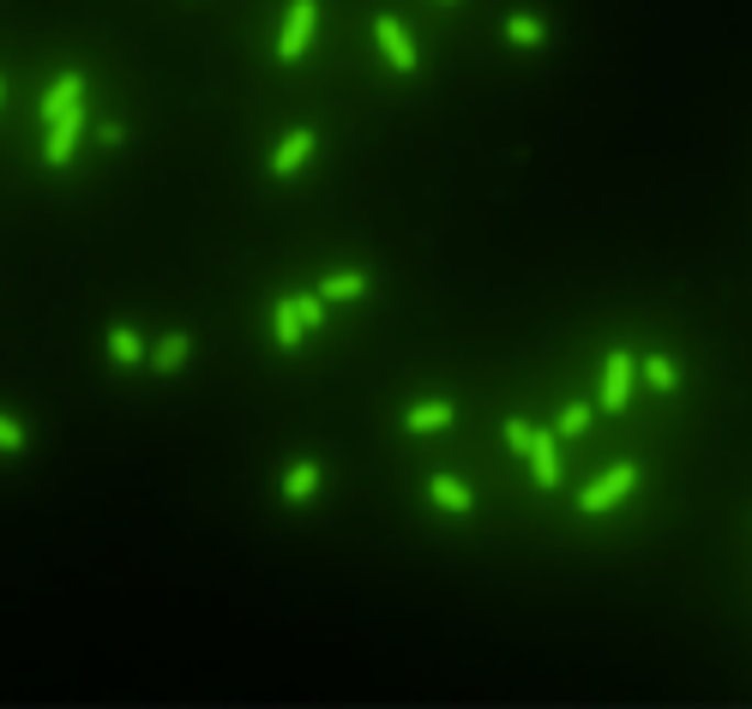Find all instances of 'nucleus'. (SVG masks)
I'll use <instances>...</instances> for the list:
<instances>
[{"instance_id":"22","label":"nucleus","mask_w":752,"mask_h":709,"mask_svg":"<svg viewBox=\"0 0 752 709\" xmlns=\"http://www.w3.org/2000/svg\"><path fill=\"white\" fill-rule=\"evenodd\" d=\"M0 102H7V85H0Z\"/></svg>"},{"instance_id":"2","label":"nucleus","mask_w":752,"mask_h":709,"mask_svg":"<svg viewBox=\"0 0 752 709\" xmlns=\"http://www.w3.org/2000/svg\"><path fill=\"white\" fill-rule=\"evenodd\" d=\"M320 24V0H289L284 7V31H277V60H301Z\"/></svg>"},{"instance_id":"3","label":"nucleus","mask_w":752,"mask_h":709,"mask_svg":"<svg viewBox=\"0 0 752 709\" xmlns=\"http://www.w3.org/2000/svg\"><path fill=\"white\" fill-rule=\"evenodd\" d=\"M85 126H91V109H67L60 121H48V145H43V163L48 169H60V163H73V145L85 139Z\"/></svg>"},{"instance_id":"8","label":"nucleus","mask_w":752,"mask_h":709,"mask_svg":"<svg viewBox=\"0 0 752 709\" xmlns=\"http://www.w3.org/2000/svg\"><path fill=\"white\" fill-rule=\"evenodd\" d=\"M320 481H325V463H320V457H301L296 469L284 475V487H277V494H284V506H308V499L320 494Z\"/></svg>"},{"instance_id":"21","label":"nucleus","mask_w":752,"mask_h":709,"mask_svg":"<svg viewBox=\"0 0 752 709\" xmlns=\"http://www.w3.org/2000/svg\"><path fill=\"white\" fill-rule=\"evenodd\" d=\"M530 433H537V428H530V421H518V416L506 421V445H512L518 457H524V451H530Z\"/></svg>"},{"instance_id":"5","label":"nucleus","mask_w":752,"mask_h":709,"mask_svg":"<svg viewBox=\"0 0 752 709\" xmlns=\"http://www.w3.org/2000/svg\"><path fill=\"white\" fill-rule=\"evenodd\" d=\"M374 43H379V55L391 60V73H416V67H422V55H416L410 31H403L391 12H379V19H374Z\"/></svg>"},{"instance_id":"13","label":"nucleus","mask_w":752,"mask_h":709,"mask_svg":"<svg viewBox=\"0 0 752 709\" xmlns=\"http://www.w3.org/2000/svg\"><path fill=\"white\" fill-rule=\"evenodd\" d=\"M272 331H277V350H284V355L301 343V331H308V325H301V307H296V295L272 307Z\"/></svg>"},{"instance_id":"6","label":"nucleus","mask_w":752,"mask_h":709,"mask_svg":"<svg viewBox=\"0 0 752 709\" xmlns=\"http://www.w3.org/2000/svg\"><path fill=\"white\" fill-rule=\"evenodd\" d=\"M313 151H320V133H313V126H296V133H284V139H277V151H272V163H265V169H272L277 180H284V175H296L301 163L313 157Z\"/></svg>"},{"instance_id":"18","label":"nucleus","mask_w":752,"mask_h":709,"mask_svg":"<svg viewBox=\"0 0 752 709\" xmlns=\"http://www.w3.org/2000/svg\"><path fill=\"white\" fill-rule=\"evenodd\" d=\"M584 428H590V403H566V409H560V421H554L560 440H578Z\"/></svg>"},{"instance_id":"7","label":"nucleus","mask_w":752,"mask_h":709,"mask_svg":"<svg viewBox=\"0 0 752 709\" xmlns=\"http://www.w3.org/2000/svg\"><path fill=\"white\" fill-rule=\"evenodd\" d=\"M530 475H537V487H560V433H530Z\"/></svg>"},{"instance_id":"9","label":"nucleus","mask_w":752,"mask_h":709,"mask_svg":"<svg viewBox=\"0 0 752 709\" xmlns=\"http://www.w3.org/2000/svg\"><path fill=\"white\" fill-rule=\"evenodd\" d=\"M79 102H85V73H60V79L43 90V109L36 114H43V121H60V114L79 109Z\"/></svg>"},{"instance_id":"20","label":"nucleus","mask_w":752,"mask_h":709,"mask_svg":"<svg viewBox=\"0 0 752 709\" xmlns=\"http://www.w3.org/2000/svg\"><path fill=\"white\" fill-rule=\"evenodd\" d=\"M296 307H301V325H325V301H320V289H313V295H296Z\"/></svg>"},{"instance_id":"4","label":"nucleus","mask_w":752,"mask_h":709,"mask_svg":"<svg viewBox=\"0 0 752 709\" xmlns=\"http://www.w3.org/2000/svg\"><path fill=\"white\" fill-rule=\"evenodd\" d=\"M632 373H639V355H627V350H615L602 361V397H596V409H627L632 403Z\"/></svg>"},{"instance_id":"15","label":"nucleus","mask_w":752,"mask_h":709,"mask_svg":"<svg viewBox=\"0 0 752 709\" xmlns=\"http://www.w3.org/2000/svg\"><path fill=\"white\" fill-rule=\"evenodd\" d=\"M355 295H367V270H338V277L320 283V301H355Z\"/></svg>"},{"instance_id":"14","label":"nucleus","mask_w":752,"mask_h":709,"mask_svg":"<svg viewBox=\"0 0 752 709\" xmlns=\"http://www.w3.org/2000/svg\"><path fill=\"white\" fill-rule=\"evenodd\" d=\"M109 361H114V367H139V361H151L145 343L133 337V325H109Z\"/></svg>"},{"instance_id":"1","label":"nucleus","mask_w":752,"mask_h":709,"mask_svg":"<svg viewBox=\"0 0 752 709\" xmlns=\"http://www.w3.org/2000/svg\"><path fill=\"white\" fill-rule=\"evenodd\" d=\"M632 487H639V463H615V469L596 475V481L578 494V511H584V518H602V511H615Z\"/></svg>"},{"instance_id":"16","label":"nucleus","mask_w":752,"mask_h":709,"mask_svg":"<svg viewBox=\"0 0 752 709\" xmlns=\"http://www.w3.org/2000/svg\"><path fill=\"white\" fill-rule=\"evenodd\" d=\"M548 36V24L537 19V12H512V19H506V43H518V48H537Z\"/></svg>"},{"instance_id":"10","label":"nucleus","mask_w":752,"mask_h":709,"mask_svg":"<svg viewBox=\"0 0 752 709\" xmlns=\"http://www.w3.org/2000/svg\"><path fill=\"white\" fill-rule=\"evenodd\" d=\"M457 421V403H445V397H428V403H410L403 409V428L410 433H440Z\"/></svg>"},{"instance_id":"11","label":"nucleus","mask_w":752,"mask_h":709,"mask_svg":"<svg viewBox=\"0 0 752 709\" xmlns=\"http://www.w3.org/2000/svg\"><path fill=\"white\" fill-rule=\"evenodd\" d=\"M428 499L440 511H476V494H469L457 475H428Z\"/></svg>"},{"instance_id":"19","label":"nucleus","mask_w":752,"mask_h":709,"mask_svg":"<svg viewBox=\"0 0 752 709\" xmlns=\"http://www.w3.org/2000/svg\"><path fill=\"white\" fill-rule=\"evenodd\" d=\"M24 451V428L12 416H0V457H19Z\"/></svg>"},{"instance_id":"12","label":"nucleus","mask_w":752,"mask_h":709,"mask_svg":"<svg viewBox=\"0 0 752 709\" xmlns=\"http://www.w3.org/2000/svg\"><path fill=\"white\" fill-rule=\"evenodd\" d=\"M187 355H193V337H187V331H169V337L151 350V373H181Z\"/></svg>"},{"instance_id":"17","label":"nucleus","mask_w":752,"mask_h":709,"mask_svg":"<svg viewBox=\"0 0 752 709\" xmlns=\"http://www.w3.org/2000/svg\"><path fill=\"white\" fill-rule=\"evenodd\" d=\"M644 379L656 385V391H674V385H681V367H674L668 355H644Z\"/></svg>"}]
</instances>
